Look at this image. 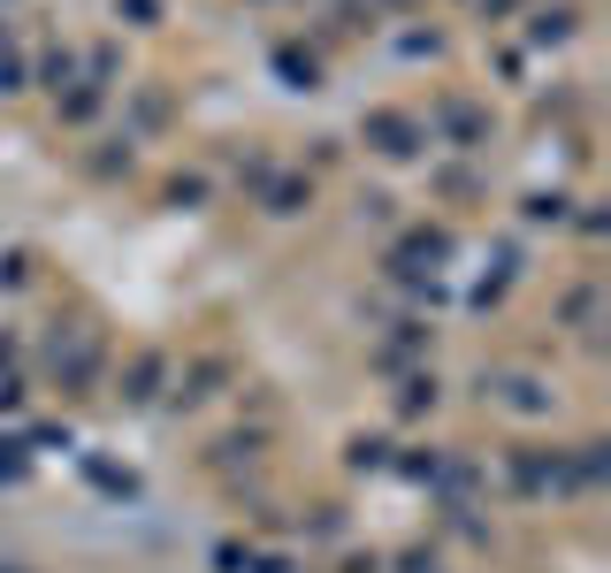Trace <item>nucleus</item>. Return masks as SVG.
I'll use <instances>...</instances> for the list:
<instances>
[{
    "instance_id": "1",
    "label": "nucleus",
    "mask_w": 611,
    "mask_h": 573,
    "mask_svg": "<svg viewBox=\"0 0 611 573\" xmlns=\"http://www.w3.org/2000/svg\"><path fill=\"white\" fill-rule=\"evenodd\" d=\"M504 414H551V390L535 383V375H497V383H481Z\"/></svg>"
},
{
    "instance_id": "2",
    "label": "nucleus",
    "mask_w": 611,
    "mask_h": 573,
    "mask_svg": "<svg viewBox=\"0 0 611 573\" xmlns=\"http://www.w3.org/2000/svg\"><path fill=\"white\" fill-rule=\"evenodd\" d=\"M367 139L382 145L390 161H406V153H421V123H406V115H367Z\"/></svg>"
},
{
    "instance_id": "3",
    "label": "nucleus",
    "mask_w": 611,
    "mask_h": 573,
    "mask_svg": "<svg viewBox=\"0 0 611 573\" xmlns=\"http://www.w3.org/2000/svg\"><path fill=\"white\" fill-rule=\"evenodd\" d=\"M222 375H230V367H222V360H207V367H191V383H184L176 398H184V406H199V398H214V383H222Z\"/></svg>"
},
{
    "instance_id": "4",
    "label": "nucleus",
    "mask_w": 611,
    "mask_h": 573,
    "mask_svg": "<svg viewBox=\"0 0 611 573\" xmlns=\"http://www.w3.org/2000/svg\"><path fill=\"white\" fill-rule=\"evenodd\" d=\"M153 390H160V360H153V352H146V360L131 367V390H123V398H138V406H146Z\"/></svg>"
},
{
    "instance_id": "5",
    "label": "nucleus",
    "mask_w": 611,
    "mask_h": 573,
    "mask_svg": "<svg viewBox=\"0 0 611 573\" xmlns=\"http://www.w3.org/2000/svg\"><path fill=\"white\" fill-rule=\"evenodd\" d=\"M566 321H574L581 337H597V290H574V298H566Z\"/></svg>"
},
{
    "instance_id": "6",
    "label": "nucleus",
    "mask_w": 611,
    "mask_h": 573,
    "mask_svg": "<svg viewBox=\"0 0 611 573\" xmlns=\"http://www.w3.org/2000/svg\"><path fill=\"white\" fill-rule=\"evenodd\" d=\"M444 131H452L458 145H474L481 139V115H474V108H444Z\"/></svg>"
},
{
    "instance_id": "7",
    "label": "nucleus",
    "mask_w": 611,
    "mask_h": 573,
    "mask_svg": "<svg viewBox=\"0 0 611 573\" xmlns=\"http://www.w3.org/2000/svg\"><path fill=\"white\" fill-rule=\"evenodd\" d=\"M566 31H574V8H558V15L543 8V15H535V38H543V46H551V38H566Z\"/></svg>"
}]
</instances>
